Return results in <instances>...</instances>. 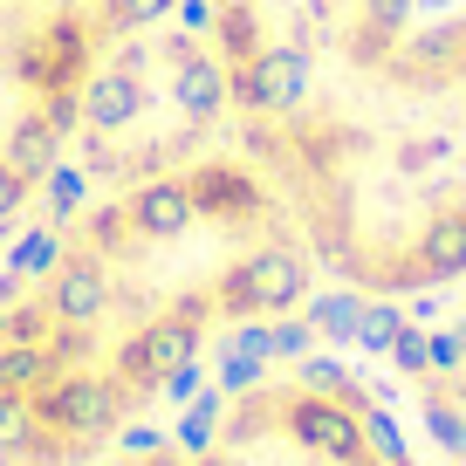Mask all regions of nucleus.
Masks as SVG:
<instances>
[{
	"instance_id": "obj_1",
	"label": "nucleus",
	"mask_w": 466,
	"mask_h": 466,
	"mask_svg": "<svg viewBox=\"0 0 466 466\" xmlns=\"http://www.w3.org/2000/svg\"><path fill=\"white\" fill-rule=\"evenodd\" d=\"M192 466H411L391 419L336 364L268 378L219 405Z\"/></svg>"
},
{
	"instance_id": "obj_2",
	"label": "nucleus",
	"mask_w": 466,
	"mask_h": 466,
	"mask_svg": "<svg viewBox=\"0 0 466 466\" xmlns=\"http://www.w3.org/2000/svg\"><path fill=\"white\" fill-rule=\"evenodd\" d=\"M110 466H192V460H178V452H137V460H110Z\"/></svg>"
}]
</instances>
